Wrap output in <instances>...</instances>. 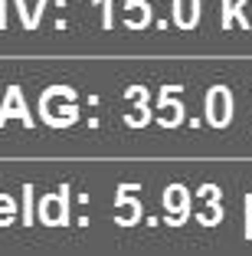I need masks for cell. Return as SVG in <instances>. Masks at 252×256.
Wrapping results in <instances>:
<instances>
[{
	"label": "cell",
	"mask_w": 252,
	"mask_h": 256,
	"mask_svg": "<svg viewBox=\"0 0 252 256\" xmlns=\"http://www.w3.org/2000/svg\"><path fill=\"white\" fill-rule=\"evenodd\" d=\"M10 118H20L23 128L36 125V118L30 115V108H26V102H23V89H20V86H10L7 96H3V106H0V128L7 125Z\"/></svg>",
	"instance_id": "obj_1"
},
{
	"label": "cell",
	"mask_w": 252,
	"mask_h": 256,
	"mask_svg": "<svg viewBox=\"0 0 252 256\" xmlns=\"http://www.w3.org/2000/svg\"><path fill=\"white\" fill-rule=\"evenodd\" d=\"M220 30H233V20L243 23V30H249V16H246V0H223L220 4Z\"/></svg>",
	"instance_id": "obj_2"
},
{
	"label": "cell",
	"mask_w": 252,
	"mask_h": 256,
	"mask_svg": "<svg viewBox=\"0 0 252 256\" xmlns=\"http://www.w3.org/2000/svg\"><path fill=\"white\" fill-rule=\"evenodd\" d=\"M171 92H180V86H177V82L164 86V89H161V102H157V108H164V106H167V96H171ZM171 108H174L177 115H174V118H161V125H164V128H177L180 122L187 118V112H184V102H177V98H174V102H171Z\"/></svg>",
	"instance_id": "obj_3"
},
{
	"label": "cell",
	"mask_w": 252,
	"mask_h": 256,
	"mask_svg": "<svg viewBox=\"0 0 252 256\" xmlns=\"http://www.w3.org/2000/svg\"><path fill=\"white\" fill-rule=\"evenodd\" d=\"M200 190H210V214H197V220H200L203 226H216L223 220V204H220V188L216 184H203Z\"/></svg>",
	"instance_id": "obj_4"
},
{
	"label": "cell",
	"mask_w": 252,
	"mask_h": 256,
	"mask_svg": "<svg viewBox=\"0 0 252 256\" xmlns=\"http://www.w3.org/2000/svg\"><path fill=\"white\" fill-rule=\"evenodd\" d=\"M125 96H128V98H141V108H144V112H141V118L128 115V118H125V125H128V128H144V125L151 122V115H154V112L148 108V89H144V86H131V89H128Z\"/></svg>",
	"instance_id": "obj_5"
},
{
	"label": "cell",
	"mask_w": 252,
	"mask_h": 256,
	"mask_svg": "<svg viewBox=\"0 0 252 256\" xmlns=\"http://www.w3.org/2000/svg\"><path fill=\"white\" fill-rule=\"evenodd\" d=\"M134 7H138V0H128V4H125V10H134ZM151 16H154V10H151V4H141V23L128 20L125 26H128V30H148V26H151Z\"/></svg>",
	"instance_id": "obj_6"
},
{
	"label": "cell",
	"mask_w": 252,
	"mask_h": 256,
	"mask_svg": "<svg viewBox=\"0 0 252 256\" xmlns=\"http://www.w3.org/2000/svg\"><path fill=\"white\" fill-rule=\"evenodd\" d=\"M69 204H72V184H62L59 188V217H56V226H69Z\"/></svg>",
	"instance_id": "obj_7"
},
{
	"label": "cell",
	"mask_w": 252,
	"mask_h": 256,
	"mask_svg": "<svg viewBox=\"0 0 252 256\" xmlns=\"http://www.w3.org/2000/svg\"><path fill=\"white\" fill-rule=\"evenodd\" d=\"M20 220L23 226H33L36 217H33V184H23V207H20Z\"/></svg>",
	"instance_id": "obj_8"
},
{
	"label": "cell",
	"mask_w": 252,
	"mask_h": 256,
	"mask_svg": "<svg viewBox=\"0 0 252 256\" xmlns=\"http://www.w3.org/2000/svg\"><path fill=\"white\" fill-rule=\"evenodd\" d=\"M216 96H220V86H213V89L207 92V125H213V128H226V122H223L220 115H216V108H213Z\"/></svg>",
	"instance_id": "obj_9"
},
{
	"label": "cell",
	"mask_w": 252,
	"mask_h": 256,
	"mask_svg": "<svg viewBox=\"0 0 252 256\" xmlns=\"http://www.w3.org/2000/svg\"><path fill=\"white\" fill-rule=\"evenodd\" d=\"M95 7H102V30H115V14H111V0H89Z\"/></svg>",
	"instance_id": "obj_10"
},
{
	"label": "cell",
	"mask_w": 252,
	"mask_h": 256,
	"mask_svg": "<svg viewBox=\"0 0 252 256\" xmlns=\"http://www.w3.org/2000/svg\"><path fill=\"white\" fill-rule=\"evenodd\" d=\"M16 14H20V23H23V30H33V14L26 10V4H23V0H16Z\"/></svg>",
	"instance_id": "obj_11"
},
{
	"label": "cell",
	"mask_w": 252,
	"mask_h": 256,
	"mask_svg": "<svg viewBox=\"0 0 252 256\" xmlns=\"http://www.w3.org/2000/svg\"><path fill=\"white\" fill-rule=\"evenodd\" d=\"M246 240H252V194H246Z\"/></svg>",
	"instance_id": "obj_12"
},
{
	"label": "cell",
	"mask_w": 252,
	"mask_h": 256,
	"mask_svg": "<svg viewBox=\"0 0 252 256\" xmlns=\"http://www.w3.org/2000/svg\"><path fill=\"white\" fill-rule=\"evenodd\" d=\"M0 30H7V0H0Z\"/></svg>",
	"instance_id": "obj_13"
}]
</instances>
